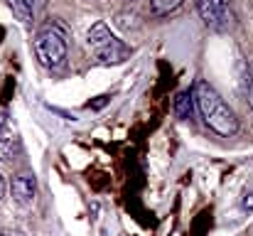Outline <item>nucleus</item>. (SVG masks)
<instances>
[{
	"label": "nucleus",
	"instance_id": "1",
	"mask_svg": "<svg viewBox=\"0 0 253 236\" xmlns=\"http://www.w3.org/2000/svg\"><path fill=\"white\" fill-rule=\"evenodd\" d=\"M192 96H194V106H197L199 116L204 118V123H207L216 136L231 138V136L239 133V118H236V113L231 111V106L219 96V91H216L209 81L199 79V81L194 84Z\"/></svg>",
	"mask_w": 253,
	"mask_h": 236
},
{
	"label": "nucleus",
	"instance_id": "2",
	"mask_svg": "<svg viewBox=\"0 0 253 236\" xmlns=\"http://www.w3.org/2000/svg\"><path fill=\"white\" fill-rule=\"evenodd\" d=\"M32 47H35V54H37L40 64L47 67V69H59V67L64 64V59H67V40H64V32L57 30V27H52V25L37 32Z\"/></svg>",
	"mask_w": 253,
	"mask_h": 236
},
{
	"label": "nucleus",
	"instance_id": "3",
	"mask_svg": "<svg viewBox=\"0 0 253 236\" xmlns=\"http://www.w3.org/2000/svg\"><path fill=\"white\" fill-rule=\"evenodd\" d=\"M197 10L204 25L216 32H226L234 25V10L229 0H197Z\"/></svg>",
	"mask_w": 253,
	"mask_h": 236
},
{
	"label": "nucleus",
	"instance_id": "4",
	"mask_svg": "<svg viewBox=\"0 0 253 236\" xmlns=\"http://www.w3.org/2000/svg\"><path fill=\"white\" fill-rule=\"evenodd\" d=\"M35 194H37V180L32 172H20L15 180H12V197L17 204L27 207L35 202Z\"/></svg>",
	"mask_w": 253,
	"mask_h": 236
},
{
	"label": "nucleus",
	"instance_id": "5",
	"mask_svg": "<svg viewBox=\"0 0 253 236\" xmlns=\"http://www.w3.org/2000/svg\"><path fill=\"white\" fill-rule=\"evenodd\" d=\"M113 40H116V37L111 35V30H108V25H106V22H93V25H91V30L86 32V45H88L93 52H98V49L108 47Z\"/></svg>",
	"mask_w": 253,
	"mask_h": 236
},
{
	"label": "nucleus",
	"instance_id": "6",
	"mask_svg": "<svg viewBox=\"0 0 253 236\" xmlns=\"http://www.w3.org/2000/svg\"><path fill=\"white\" fill-rule=\"evenodd\" d=\"M126 57H128V47H126L121 40H113L108 47H103V49L96 52L98 64H121Z\"/></svg>",
	"mask_w": 253,
	"mask_h": 236
},
{
	"label": "nucleus",
	"instance_id": "7",
	"mask_svg": "<svg viewBox=\"0 0 253 236\" xmlns=\"http://www.w3.org/2000/svg\"><path fill=\"white\" fill-rule=\"evenodd\" d=\"M174 113L182 121H192V116H194V96H192V91H179L174 96Z\"/></svg>",
	"mask_w": 253,
	"mask_h": 236
},
{
	"label": "nucleus",
	"instance_id": "8",
	"mask_svg": "<svg viewBox=\"0 0 253 236\" xmlns=\"http://www.w3.org/2000/svg\"><path fill=\"white\" fill-rule=\"evenodd\" d=\"M10 7H12V12L22 20V22H32V17H35V12H32V7H30V0H5Z\"/></svg>",
	"mask_w": 253,
	"mask_h": 236
},
{
	"label": "nucleus",
	"instance_id": "9",
	"mask_svg": "<svg viewBox=\"0 0 253 236\" xmlns=\"http://www.w3.org/2000/svg\"><path fill=\"white\" fill-rule=\"evenodd\" d=\"M182 2H184V0H150V10H153V15L165 17L169 12H174Z\"/></svg>",
	"mask_w": 253,
	"mask_h": 236
},
{
	"label": "nucleus",
	"instance_id": "10",
	"mask_svg": "<svg viewBox=\"0 0 253 236\" xmlns=\"http://www.w3.org/2000/svg\"><path fill=\"white\" fill-rule=\"evenodd\" d=\"M15 150H17L15 141H10V138H0V160H10V157L15 155Z\"/></svg>",
	"mask_w": 253,
	"mask_h": 236
},
{
	"label": "nucleus",
	"instance_id": "11",
	"mask_svg": "<svg viewBox=\"0 0 253 236\" xmlns=\"http://www.w3.org/2000/svg\"><path fill=\"white\" fill-rule=\"evenodd\" d=\"M116 20H118V25H121V27H133V25H135V22H133V20H135L133 15L128 17V15H123V12H121V15H118Z\"/></svg>",
	"mask_w": 253,
	"mask_h": 236
},
{
	"label": "nucleus",
	"instance_id": "12",
	"mask_svg": "<svg viewBox=\"0 0 253 236\" xmlns=\"http://www.w3.org/2000/svg\"><path fill=\"white\" fill-rule=\"evenodd\" d=\"M0 236H27V234L20 232V229H12V227H2V229H0Z\"/></svg>",
	"mask_w": 253,
	"mask_h": 236
},
{
	"label": "nucleus",
	"instance_id": "13",
	"mask_svg": "<svg viewBox=\"0 0 253 236\" xmlns=\"http://www.w3.org/2000/svg\"><path fill=\"white\" fill-rule=\"evenodd\" d=\"M249 103H251V108H253V64H251V69H249Z\"/></svg>",
	"mask_w": 253,
	"mask_h": 236
},
{
	"label": "nucleus",
	"instance_id": "14",
	"mask_svg": "<svg viewBox=\"0 0 253 236\" xmlns=\"http://www.w3.org/2000/svg\"><path fill=\"white\" fill-rule=\"evenodd\" d=\"M10 128V121H7V113H0V136Z\"/></svg>",
	"mask_w": 253,
	"mask_h": 236
},
{
	"label": "nucleus",
	"instance_id": "15",
	"mask_svg": "<svg viewBox=\"0 0 253 236\" xmlns=\"http://www.w3.org/2000/svg\"><path fill=\"white\" fill-rule=\"evenodd\" d=\"M244 209H246V212H253V192L244 197Z\"/></svg>",
	"mask_w": 253,
	"mask_h": 236
},
{
	"label": "nucleus",
	"instance_id": "16",
	"mask_svg": "<svg viewBox=\"0 0 253 236\" xmlns=\"http://www.w3.org/2000/svg\"><path fill=\"white\" fill-rule=\"evenodd\" d=\"M44 2H47V0H30V7H32V12H35V10H40V7H44Z\"/></svg>",
	"mask_w": 253,
	"mask_h": 236
},
{
	"label": "nucleus",
	"instance_id": "17",
	"mask_svg": "<svg viewBox=\"0 0 253 236\" xmlns=\"http://www.w3.org/2000/svg\"><path fill=\"white\" fill-rule=\"evenodd\" d=\"M2 197H5V177L0 175V199H2Z\"/></svg>",
	"mask_w": 253,
	"mask_h": 236
},
{
	"label": "nucleus",
	"instance_id": "18",
	"mask_svg": "<svg viewBox=\"0 0 253 236\" xmlns=\"http://www.w3.org/2000/svg\"><path fill=\"white\" fill-rule=\"evenodd\" d=\"M128 2H138V0H128Z\"/></svg>",
	"mask_w": 253,
	"mask_h": 236
}]
</instances>
